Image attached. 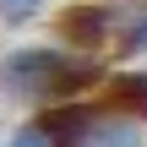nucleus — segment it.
I'll return each instance as SVG.
<instances>
[{"mask_svg": "<svg viewBox=\"0 0 147 147\" xmlns=\"http://www.w3.org/2000/svg\"><path fill=\"white\" fill-rule=\"evenodd\" d=\"M115 60H147V0L120 5V33H115Z\"/></svg>", "mask_w": 147, "mask_h": 147, "instance_id": "obj_5", "label": "nucleus"}, {"mask_svg": "<svg viewBox=\"0 0 147 147\" xmlns=\"http://www.w3.org/2000/svg\"><path fill=\"white\" fill-rule=\"evenodd\" d=\"M104 104H115V109L147 120V65H142V60H125V65L109 71V82H104Z\"/></svg>", "mask_w": 147, "mask_h": 147, "instance_id": "obj_4", "label": "nucleus"}, {"mask_svg": "<svg viewBox=\"0 0 147 147\" xmlns=\"http://www.w3.org/2000/svg\"><path fill=\"white\" fill-rule=\"evenodd\" d=\"M82 147H147V120H142V115L115 109V104H104Z\"/></svg>", "mask_w": 147, "mask_h": 147, "instance_id": "obj_3", "label": "nucleus"}, {"mask_svg": "<svg viewBox=\"0 0 147 147\" xmlns=\"http://www.w3.org/2000/svg\"><path fill=\"white\" fill-rule=\"evenodd\" d=\"M5 147H60V136L49 131L44 109H27V120H22V125H11V136H5Z\"/></svg>", "mask_w": 147, "mask_h": 147, "instance_id": "obj_6", "label": "nucleus"}, {"mask_svg": "<svg viewBox=\"0 0 147 147\" xmlns=\"http://www.w3.org/2000/svg\"><path fill=\"white\" fill-rule=\"evenodd\" d=\"M49 11V0H0V27H27Z\"/></svg>", "mask_w": 147, "mask_h": 147, "instance_id": "obj_7", "label": "nucleus"}, {"mask_svg": "<svg viewBox=\"0 0 147 147\" xmlns=\"http://www.w3.org/2000/svg\"><path fill=\"white\" fill-rule=\"evenodd\" d=\"M115 65H104V55L71 49V44H16L0 55V98L16 109H49L65 98H93L104 93Z\"/></svg>", "mask_w": 147, "mask_h": 147, "instance_id": "obj_1", "label": "nucleus"}, {"mask_svg": "<svg viewBox=\"0 0 147 147\" xmlns=\"http://www.w3.org/2000/svg\"><path fill=\"white\" fill-rule=\"evenodd\" d=\"M120 5H125V0H71L65 11H55V38L71 44V49L104 55V49H115Z\"/></svg>", "mask_w": 147, "mask_h": 147, "instance_id": "obj_2", "label": "nucleus"}, {"mask_svg": "<svg viewBox=\"0 0 147 147\" xmlns=\"http://www.w3.org/2000/svg\"><path fill=\"white\" fill-rule=\"evenodd\" d=\"M5 136H11V131H5V125H0V147H5Z\"/></svg>", "mask_w": 147, "mask_h": 147, "instance_id": "obj_8", "label": "nucleus"}]
</instances>
